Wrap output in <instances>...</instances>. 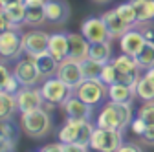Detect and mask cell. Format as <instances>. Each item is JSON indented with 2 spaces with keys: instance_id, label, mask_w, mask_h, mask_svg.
Returning a JSON list of instances; mask_svg holds the SVG:
<instances>
[{
  "instance_id": "7a4b0ae2",
  "label": "cell",
  "mask_w": 154,
  "mask_h": 152,
  "mask_svg": "<svg viewBox=\"0 0 154 152\" xmlns=\"http://www.w3.org/2000/svg\"><path fill=\"white\" fill-rule=\"evenodd\" d=\"M132 105L127 103H116L110 101L103 106L99 112L97 119H95V126L99 128H112V130H128L132 125Z\"/></svg>"
},
{
  "instance_id": "52a82bcc",
  "label": "cell",
  "mask_w": 154,
  "mask_h": 152,
  "mask_svg": "<svg viewBox=\"0 0 154 152\" xmlns=\"http://www.w3.org/2000/svg\"><path fill=\"white\" fill-rule=\"evenodd\" d=\"M123 130H112V128H99L95 126L92 139H90V148L94 150H101V152H114L119 150V147L123 145L125 138Z\"/></svg>"
},
{
  "instance_id": "4fadbf2b",
  "label": "cell",
  "mask_w": 154,
  "mask_h": 152,
  "mask_svg": "<svg viewBox=\"0 0 154 152\" xmlns=\"http://www.w3.org/2000/svg\"><path fill=\"white\" fill-rule=\"evenodd\" d=\"M145 37H143V31L138 29L136 26L130 28L127 33H123L119 37V46H121V51L127 53V55H132V57H136L140 53V50L143 48L145 44Z\"/></svg>"
},
{
  "instance_id": "9c48e42d",
  "label": "cell",
  "mask_w": 154,
  "mask_h": 152,
  "mask_svg": "<svg viewBox=\"0 0 154 152\" xmlns=\"http://www.w3.org/2000/svg\"><path fill=\"white\" fill-rule=\"evenodd\" d=\"M17 103H18V112L20 114H28L33 110H38L46 105L41 88L37 86H20L17 93Z\"/></svg>"
},
{
  "instance_id": "277c9868",
  "label": "cell",
  "mask_w": 154,
  "mask_h": 152,
  "mask_svg": "<svg viewBox=\"0 0 154 152\" xmlns=\"http://www.w3.org/2000/svg\"><path fill=\"white\" fill-rule=\"evenodd\" d=\"M41 92H42V97L46 101V105L50 106H63L72 96H73V88H70L64 81H61L59 77H48L44 79L42 86H41Z\"/></svg>"
},
{
  "instance_id": "8fae6325",
  "label": "cell",
  "mask_w": 154,
  "mask_h": 152,
  "mask_svg": "<svg viewBox=\"0 0 154 152\" xmlns=\"http://www.w3.org/2000/svg\"><path fill=\"white\" fill-rule=\"evenodd\" d=\"M57 77L61 81H64L70 88H77L83 81H85V73H83V68H81V62H77L70 57H66L64 61H61L59 64V70H57Z\"/></svg>"
},
{
  "instance_id": "ab89813d",
  "label": "cell",
  "mask_w": 154,
  "mask_h": 152,
  "mask_svg": "<svg viewBox=\"0 0 154 152\" xmlns=\"http://www.w3.org/2000/svg\"><path fill=\"white\" fill-rule=\"evenodd\" d=\"M48 0H24L26 8H37V6H46Z\"/></svg>"
},
{
  "instance_id": "d4e9b609",
  "label": "cell",
  "mask_w": 154,
  "mask_h": 152,
  "mask_svg": "<svg viewBox=\"0 0 154 152\" xmlns=\"http://www.w3.org/2000/svg\"><path fill=\"white\" fill-rule=\"evenodd\" d=\"M114 66L118 68L119 73H141V68L136 61V57L132 55H127V53H121L118 57H114L112 59Z\"/></svg>"
},
{
  "instance_id": "f1b7e54d",
  "label": "cell",
  "mask_w": 154,
  "mask_h": 152,
  "mask_svg": "<svg viewBox=\"0 0 154 152\" xmlns=\"http://www.w3.org/2000/svg\"><path fill=\"white\" fill-rule=\"evenodd\" d=\"M48 22L46 18V9L44 6H37V8H26V26H42Z\"/></svg>"
},
{
  "instance_id": "836d02e7",
  "label": "cell",
  "mask_w": 154,
  "mask_h": 152,
  "mask_svg": "<svg viewBox=\"0 0 154 152\" xmlns=\"http://www.w3.org/2000/svg\"><path fill=\"white\" fill-rule=\"evenodd\" d=\"M101 81L105 83V84H114V83H118V68L114 66V62L110 61V62H106L105 66H103V73H101Z\"/></svg>"
},
{
  "instance_id": "3957f363",
  "label": "cell",
  "mask_w": 154,
  "mask_h": 152,
  "mask_svg": "<svg viewBox=\"0 0 154 152\" xmlns=\"http://www.w3.org/2000/svg\"><path fill=\"white\" fill-rule=\"evenodd\" d=\"M20 126H22V132H26V136L33 139H42L50 136L53 130L51 114L44 106L28 114H20Z\"/></svg>"
},
{
  "instance_id": "d590c367",
  "label": "cell",
  "mask_w": 154,
  "mask_h": 152,
  "mask_svg": "<svg viewBox=\"0 0 154 152\" xmlns=\"http://www.w3.org/2000/svg\"><path fill=\"white\" fill-rule=\"evenodd\" d=\"M140 139L143 141V145L154 147V125H147V128L143 130V134L140 136Z\"/></svg>"
},
{
  "instance_id": "60d3db41",
  "label": "cell",
  "mask_w": 154,
  "mask_h": 152,
  "mask_svg": "<svg viewBox=\"0 0 154 152\" xmlns=\"http://www.w3.org/2000/svg\"><path fill=\"white\" fill-rule=\"evenodd\" d=\"M0 2H2V8H9L15 4H24V0H0Z\"/></svg>"
},
{
  "instance_id": "e0dca14e",
  "label": "cell",
  "mask_w": 154,
  "mask_h": 152,
  "mask_svg": "<svg viewBox=\"0 0 154 152\" xmlns=\"http://www.w3.org/2000/svg\"><path fill=\"white\" fill-rule=\"evenodd\" d=\"M20 128L13 123V119L2 121V126H0V148H2L4 152L15 150L18 139H20Z\"/></svg>"
},
{
  "instance_id": "7c38bea8",
  "label": "cell",
  "mask_w": 154,
  "mask_h": 152,
  "mask_svg": "<svg viewBox=\"0 0 154 152\" xmlns=\"http://www.w3.org/2000/svg\"><path fill=\"white\" fill-rule=\"evenodd\" d=\"M50 46V33L42 29H33L29 33H24V53L29 57H37L44 51H48Z\"/></svg>"
},
{
  "instance_id": "cb8c5ba5",
  "label": "cell",
  "mask_w": 154,
  "mask_h": 152,
  "mask_svg": "<svg viewBox=\"0 0 154 152\" xmlns=\"http://www.w3.org/2000/svg\"><path fill=\"white\" fill-rule=\"evenodd\" d=\"M2 13L8 17L11 28H15V29H20L26 24V6L24 4H15L9 8H2Z\"/></svg>"
},
{
  "instance_id": "7402d4cb",
  "label": "cell",
  "mask_w": 154,
  "mask_h": 152,
  "mask_svg": "<svg viewBox=\"0 0 154 152\" xmlns=\"http://www.w3.org/2000/svg\"><path fill=\"white\" fill-rule=\"evenodd\" d=\"M33 59H35V64H37L38 71H41V75H42L44 79L55 77V75H57V70H59L61 61H57L50 51H44V53H41V55L33 57Z\"/></svg>"
},
{
  "instance_id": "e575fe53",
  "label": "cell",
  "mask_w": 154,
  "mask_h": 152,
  "mask_svg": "<svg viewBox=\"0 0 154 152\" xmlns=\"http://www.w3.org/2000/svg\"><path fill=\"white\" fill-rule=\"evenodd\" d=\"M38 150H42V152H66V150H73L72 145H66L63 141H57V143H50V145H44L42 148H38Z\"/></svg>"
},
{
  "instance_id": "b9f144b4",
  "label": "cell",
  "mask_w": 154,
  "mask_h": 152,
  "mask_svg": "<svg viewBox=\"0 0 154 152\" xmlns=\"http://www.w3.org/2000/svg\"><path fill=\"white\" fill-rule=\"evenodd\" d=\"M145 75L150 79V83L154 84V66H152V68H149V70H145Z\"/></svg>"
},
{
  "instance_id": "44dd1931",
  "label": "cell",
  "mask_w": 154,
  "mask_h": 152,
  "mask_svg": "<svg viewBox=\"0 0 154 152\" xmlns=\"http://www.w3.org/2000/svg\"><path fill=\"white\" fill-rule=\"evenodd\" d=\"M130 2L136 8V15H138L136 28L152 26L154 24V0H130Z\"/></svg>"
},
{
  "instance_id": "f35d334b",
  "label": "cell",
  "mask_w": 154,
  "mask_h": 152,
  "mask_svg": "<svg viewBox=\"0 0 154 152\" xmlns=\"http://www.w3.org/2000/svg\"><path fill=\"white\" fill-rule=\"evenodd\" d=\"M141 31H143V37L147 42H154V31L150 26H141Z\"/></svg>"
},
{
  "instance_id": "484cf974",
  "label": "cell",
  "mask_w": 154,
  "mask_h": 152,
  "mask_svg": "<svg viewBox=\"0 0 154 152\" xmlns=\"http://www.w3.org/2000/svg\"><path fill=\"white\" fill-rule=\"evenodd\" d=\"M110 42H112V41L92 44V46H90V59L99 61V62H103V64L110 62V61H112V48H110Z\"/></svg>"
},
{
  "instance_id": "5bb4252c",
  "label": "cell",
  "mask_w": 154,
  "mask_h": 152,
  "mask_svg": "<svg viewBox=\"0 0 154 152\" xmlns=\"http://www.w3.org/2000/svg\"><path fill=\"white\" fill-rule=\"evenodd\" d=\"M44 9H46L48 24L61 26L70 18V4L66 0H48Z\"/></svg>"
},
{
  "instance_id": "74e56055",
  "label": "cell",
  "mask_w": 154,
  "mask_h": 152,
  "mask_svg": "<svg viewBox=\"0 0 154 152\" xmlns=\"http://www.w3.org/2000/svg\"><path fill=\"white\" fill-rule=\"evenodd\" d=\"M140 152V150H143L138 143H132V141H123V145L119 147V150L118 152Z\"/></svg>"
},
{
  "instance_id": "ba28073f",
  "label": "cell",
  "mask_w": 154,
  "mask_h": 152,
  "mask_svg": "<svg viewBox=\"0 0 154 152\" xmlns=\"http://www.w3.org/2000/svg\"><path fill=\"white\" fill-rule=\"evenodd\" d=\"M13 73L18 79V83H20V86H37L41 81H44V77L41 75V71H38V68L35 64V59L29 55L20 57L18 61H15Z\"/></svg>"
},
{
  "instance_id": "603a6c76",
  "label": "cell",
  "mask_w": 154,
  "mask_h": 152,
  "mask_svg": "<svg viewBox=\"0 0 154 152\" xmlns=\"http://www.w3.org/2000/svg\"><path fill=\"white\" fill-rule=\"evenodd\" d=\"M0 119L2 121H9L15 117V114L18 112V103H17V96L9 92H0Z\"/></svg>"
},
{
  "instance_id": "1f68e13d",
  "label": "cell",
  "mask_w": 154,
  "mask_h": 152,
  "mask_svg": "<svg viewBox=\"0 0 154 152\" xmlns=\"http://www.w3.org/2000/svg\"><path fill=\"white\" fill-rule=\"evenodd\" d=\"M116 9H118V13L121 15V18H123L125 22H128L132 28L136 26V22H138V15H136V8L132 6V2H130V0H127V2L119 4V6L116 8Z\"/></svg>"
},
{
  "instance_id": "5b68a950",
  "label": "cell",
  "mask_w": 154,
  "mask_h": 152,
  "mask_svg": "<svg viewBox=\"0 0 154 152\" xmlns=\"http://www.w3.org/2000/svg\"><path fill=\"white\" fill-rule=\"evenodd\" d=\"M0 53L2 62L18 61L24 53V33L20 29L0 31Z\"/></svg>"
},
{
  "instance_id": "7bdbcfd3",
  "label": "cell",
  "mask_w": 154,
  "mask_h": 152,
  "mask_svg": "<svg viewBox=\"0 0 154 152\" xmlns=\"http://www.w3.org/2000/svg\"><path fill=\"white\" fill-rule=\"evenodd\" d=\"M94 2H95V4H108L110 0H94Z\"/></svg>"
},
{
  "instance_id": "83f0119b",
  "label": "cell",
  "mask_w": 154,
  "mask_h": 152,
  "mask_svg": "<svg viewBox=\"0 0 154 152\" xmlns=\"http://www.w3.org/2000/svg\"><path fill=\"white\" fill-rule=\"evenodd\" d=\"M136 96L141 99V101H154V84L150 83V79L147 75H140V79L136 83Z\"/></svg>"
},
{
  "instance_id": "8992f818",
  "label": "cell",
  "mask_w": 154,
  "mask_h": 152,
  "mask_svg": "<svg viewBox=\"0 0 154 152\" xmlns=\"http://www.w3.org/2000/svg\"><path fill=\"white\" fill-rule=\"evenodd\" d=\"M73 93L85 103L97 106V105H103L105 99L108 97V84H105L101 79H85L73 90Z\"/></svg>"
},
{
  "instance_id": "6da1fadb",
  "label": "cell",
  "mask_w": 154,
  "mask_h": 152,
  "mask_svg": "<svg viewBox=\"0 0 154 152\" xmlns=\"http://www.w3.org/2000/svg\"><path fill=\"white\" fill-rule=\"evenodd\" d=\"M95 126L90 119H66V123L57 130V139L72 145L75 152H83L90 148V139Z\"/></svg>"
},
{
  "instance_id": "f546056e",
  "label": "cell",
  "mask_w": 154,
  "mask_h": 152,
  "mask_svg": "<svg viewBox=\"0 0 154 152\" xmlns=\"http://www.w3.org/2000/svg\"><path fill=\"white\" fill-rule=\"evenodd\" d=\"M136 61H138V64L143 71L154 66V42H145L143 44V48L136 55Z\"/></svg>"
},
{
  "instance_id": "d6986e66",
  "label": "cell",
  "mask_w": 154,
  "mask_h": 152,
  "mask_svg": "<svg viewBox=\"0 0 154 152\" xmlns=\"http://www.w3.org/2000/svg\"><path fill=\"white\" fill-rule=\"evenodd\" d=\"M48 51L57 61H64L70 55V44H68V33H50V46Z\"/></svg>"
},
{
  "instance_id": "30bf717a",
  "label": "cell",
  "mask_w": 154,
  "mask_h": 152,
  "mask_svg": "<svg viewBox=\"0 0 154 152\" xmlns=\"http://www.w3.org/2000/svg\"><path fill=\"white\" fill-rule=\"evenodd\" d=\"M81 33L90 41V44L114 41L110 31H108L106 22L103 20V17H88L86 20L81 24Z\"/></svg>"
},
{
  "instance_id": "4316f807",
  "label": "cell",
  "mask_w": 154,
  "mask_h": 152,
  "mask_svg": "<svg viewBox=\"0 0 154 152\" xmlns=\"http://www.w3.org/2000/svg\"><path fill=\"white\" fill-rule=\"evenodd\" d=\"M2 83H0V90L2 92H9V93H17L18 90H20V83H18V79L15 77V73L8 70L6 62H2Z\"/></svg>"
},
{
  "instance_id": "4dcf8cb0",
  "label": "cell",
  "mask_w": 154,
  "mask_h": 152,
  "mask_svg": "<svg viewBox=\"0 0 154 152\" xmlns=\"http://www.w3.org/2000/svg\"><path fill=\"white\" fill-rule=\"evenodd\" d=\"M103 62L99 61H94V59H85L81 62L83 73H85V79H101V73H103Z\"/></svg>"
},
{
  "instance_id": "ffe728a7",
  "label": "cell",
  "mask_w": 154,
  "mask_h": 152,
  "mask_svg": "<svg viewBox=\"0 0 154 152\" xmlns=\"http://www.w3.org/2000/svg\"><path fill=\"white\" fill-rule=\"evenodd\" d=\"M136 97L138 96H136V88L134 86H128V84H123V83H114V84L108 86V99L110 101L132 105V101Z\"/></svg>"
},
{
  "instance_id": "d6a6232c",
  "label": "cell",
  "mask_w": 154,
  "mask_h": 152,
  "mask_svg": "<svg viewBox=\"0 0 154 152\" xmlns=\"http://www.w3.org/2000/svg\"><path fill=\"white\" fill-rule=\"evenodd\" d=\"M138 117H141L147 125H154V101H143V105L138 108Z\"/></svg>"
},
{
  "instance_id": "8d00e7d4",
  "label": "cell",
  "mask_w": 154,
  "mask_h": 152,
  "mask_svg": "<svg viewBox=\"0 0 154 152\" xmlns=\"http://www.w3.org/2000/svg\"><path fill=\"white\" fill-rule=\"evenodd\" d=\"M145 128H147V123H145V121H143L141 117H138V116H136V119H132L130 130H132V132H134V134H136L138 138H140V136L143 134V130H145Z\"/></svg>"
},
{
  "instance_id": "9a60e30c",
  "label": "cell",
  "mask_w": 154,
  "mask_h": 152,
  "mask_svg": "<svg viewBox=\"0 0 154 152\" xmlns=\"http://www.w3.org/2000/svg\"><path fill=\"white\" fill-rule=\"evenodd\" d=\"M63 108L66 114V119H92V114H94V106L79 99L75 93L63 105Z\"/></svg>"
},
{
  "instance_id": "ac0fdd59",
  "label": "cell",
  "mask_w": 154,
  "mask_h": 152,
  "mask_svg": "<svg viewBox=\"0 0 154 152\" xmlns=\"http://www.w3.org/2000/svg\"><path fill=\"white\" fill-rule=\"evenodd\" d=\"M101 17H103V20L106 22V26H108V31H110V35H112V39H119L123 33H127V31L132 28L128 22H125L123 18H121V15L118 13V9H116V8L105 11Z\"/></svg>"
},
{
  "instance_id": "2e32d148",
  "label": "cell",
  "mask_w": 154,
  "mask_h": 152,
  "mask_svg": "<svg viewBox=\"0 0 154 152\" xmlns=\"http://www.w3.org/2000/svg\"><path fill=\"white\" fill-rule=\"evenodd\" d=\"M68 44H70V59L83 62L90 57V41L83 33H68Z\"/></svg>"
}]
</instances>
